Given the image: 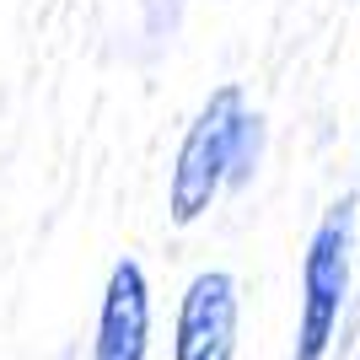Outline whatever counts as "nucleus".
Listing matches in <instances>:
<instances>
[{
	"instance_id": "obj_1",
	"label": "nucleus",
	"mask_w": 360,
	"mask_h": 360,
	"mask_svg": "<svg viewBox=\"0 0 360 360\" xmlns=\"http://www.w3.org/2000/svg\"><path fill=\"white\" fill-rule=\"evenodd\" d=\"M258 162V113L242 108L237 86L210 91V103L199 108L188 135L178 146V167L167 183V210L178 226H194L215 205L226 183H242Z\"/></svg>"
},
{
	"instance_id": "obj_2",
	"label": "nucleus",
	"mask_w": 360,
	"mask_h": 360,
	"mask_svg": "<svg viewBox=\"0 0 360 360\" xmlns=\"http://www.w3.org/2000/svg\"><path fill=\"white\" fill-rule=\"evenodd\" d=\"M345 290H349V210L339 205L317 226L307 264H301V328L290 360H323L333 328H339V312H345Z\"/></svg>"
},
{
	"instance_id": "obj_3",
	"label": "nucleus",
	"mask_w": 360,
	"mask_h": 360,
	"mask_svg": "<svg viewBox=\"0 0 360 360\" xmlns=\"http://www.w3.org/2000/svg\"><path fill=\"white\" fill-rule=\"evenodd\" d=\"M237 317L242 296L226 269H205L188 280L178 307V345L172 360H231L237 355Z\"/></svg>"
},
{
	"instance_id": "obj_4",
	"label": "nucleus",
	"mask_w": 360,
	"mask_h": 360,
	"mask_svg": "<svg viewBox=\"0 0 360 360\" xmlns=\"http://www.w3.org/2000/svg\"><path fill=\"white\" fill-rule=\"evenodd\" d=\"M146 349H150V285L135 258H119L103 290L91 360H146Z\"/></svg>"
},
{
	"instance_id": "obj_5",
	"label": "nucleus",
	"mask_w": 360,
	"mask_h": 360,
	"mask_svg": "<svg viewBox=\"0 0 360 360\" xmlns=\"http://www.w3.org/2000/svg\"><path fill=\"white\" fill-rule=\"evenodd\" d=\"M178 16H183V0H146V32L150 38H172Z\"/></svg>"
}]
</instances>
